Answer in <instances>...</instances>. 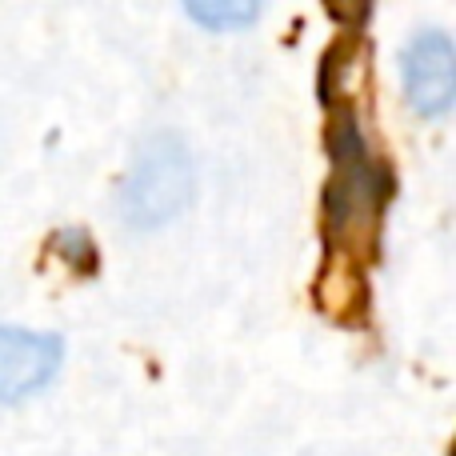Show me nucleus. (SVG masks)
<instances>
[{
  "mask_svg": "<svg viewBox=\"0 0 456 456\" xmlns=\"http://www.w3.org/2000/svg\"><path fill=\"white\" fill-rule=\"evenodd\" d=\"M329 149L332 181L324 189V240L337 252H361V244H369L377 232V216L393 192V181L372 160L369 144L348 112H340L332 125Z\"/></svg>",
  "mask_w": 456,
  "mask_h": 456,
  "instance_id": "f257e3e1",
  "label": "nucleus"
},
{
  "mask_svg": "<svg viewBox=\"0 0 456 456\" xmlns=\"http://www.w3.org/2000/svg\"><path fill=\"white\" fill-rule=\"evenodd\" d=\"M192 200V157L176 136H152L141 144L125 184L120 216L133 228H160L181 216Z\"/></svg>",
  "mask_w": 456,
  "mask_h": 456,
  "instance_id": "f03ea898",
  "label": "nucleus"
},
{
  "mask_svg": "<svg viewBox=\"0 0 456 456\" xmlns=\"http://www.w3.org/2000/svg\"><path fill=\"white\" fill-rule=\"evenodd\" d=\"M64 345L53 332H28L0 324V401H24L45 388L61 369Z\"/></svg>",
  "mask_w": 456,
  "mask_h": 456,
  "instance_id": "7ed1b4c3",
  "label": "nucleus"
},
{
  "mask_svg": "<svg viewBox=\"0 0 456 456\" xmlns=\"http://www.w3.org/2000/svg\"><path fill=\"white\" fill-rule=\"evenodd\" d=\"M404 93L420 117L449 112L456 96V53L444 32H420L404 48Z\"/></svg>",
  "mask_w": 456,
  "mask_h": 456,
  "instance_id": "20e7f679",
  "label": "nucleus"
},
{
  "mask_svg": "<svg viewBox=\"0 0 456 456\" xmlns=\"http://www.w3.org/2000/svg\"><path fill=\"white\" fill-rule=\"evenodd\" d=\"M184 8L205 28H240L260 12V0H184Z\"/></svg>",
  "mask_w": 456,
  "mask_h": 456,
  "instance_id": "39448f33",
  "label": "nucleus"
},
{
  "mask_svg": "<svg viewBox=\"0 0 456 456\" xmlns=\"http://www.w3.org/2000/svg\"><path fill=\"white\" fill-rule=\"evenodd\" d=\"M56 248H61V256L69 260L72 268H80V273H93L96 268V244L88 240V232H80V228L56 236Z\"/></svg>",
  "mask_w": 456,
  "mask_h": 456,
  "instance_id": "423d86ee",
  "label": "nucleus"
},
{
  "mask_svg": "<svg viewBox=\"0 0 456 456\" xmlns=\"http://www.w3.org/2000/svg\"><path fill=\"white\" fill-rule=\"evenodd\" d=\"M324 4H329L337 16H356V12H364V0H324Z\"/></svg>",
  "mask_w": 456,
  "mask_h": 456,
  "instance_id": "0eeeda50",
  "label": "nucleus"
}]
</instances>
